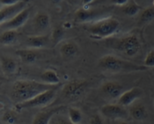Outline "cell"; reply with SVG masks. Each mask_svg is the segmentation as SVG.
I'll list each match as a JSON object with an SVG mask.
<instances>
[{"instance_id": "4dcf8cb0", "label": "cell", "mask_w": 154, "mask_h": 124, "mask_svg": "<svg viewBox=\"0 0 154 124\" xmlns=\"http://www.w3.org/2000/svg\"><path fill=\"white\" fill-rule=\"evenodd\" d=\"M127 2H128L127 0H120V1H119V0H117V1L113 2V3L115 4V5H119V6L122 7L127 3Z\"/></svg>"}, {"instance_id": "44dd1931", "label": "cell", "mask_w": 154, "mask_h": 124, "mask_svg": "<svg viewBox=\"0 0 154 124\" xmlns=\"http://www.w3.org/2000/svg\"><path fill=\"white\" fill-rule=\"evenodd\" d=\"M1 65L3 71L7 74H14L17 70V62L11 57H3Z\"/></svg>"}, {"instance_id": "7c38bea8", "label": "cell", "mask_w": 154, "mask_h": 124, "mask_svg": "<svg viewBox=\"0 0 154 124\" xmlns=\"http://www.w3.org/2000/svg\"><path fill=\"white\" fill-rule=\"evenodd\" d=\"M101 90L103 93L111 99H116L120 97L123 93V86L116 81H108L102 85Z\"/></svg>"}, {"instance_id": "30bf717a", "label": "cell", "mask_w": 154, "mask_h": 124, "mask_svg": "<svg viewBox=\"0 0 154 124\" xmlns=\"http://www.w3.org/2000/svg\"><path fill=\"white\" fill-rule=\"evenodd\" d=\"M65 109V106L60 105L48 110L37 113L32 119V124H51L54 116Z\"/></svg>"}, {"instance_id": "f546056e", "label": "cell", "mask_w": 154, "mask_h": 124, "mask_svg": "<svg viewBox=\"0 0 154 124\" xmlns=\"http://www.w3.org/2000/svg\"><path fill=\"white\" fill-rule=\"evenodd\" d=\"M51 124H71V123L69 122V120L67 121L64 119H62V118H59V119H56L54 122H51Z\"/></svg>"}, {"instance_id": "52a82bcc", "label": "cell", "mask_w": 154, "mask_h": 124, "mask_svg": "<svg viewBox=\"0 0 154 124\" xmlns=\"http://www.w3.org/2000/svg\"><path fill=\"white\" fill-rule=\"evenodd\" d=\"M102 116L112 120H123L129 117V112L125 107L120 104H107L100 108Z\"/></svg>"}, {"instance_id": "9c48e42d", "label": "cell", "mask_w": 154, "mask_h": 124, "mask_svg": "<svg viewBox=\"0 0 154 124\" xmlns=\"http://www.w3.org/2000/svg\"><path fill=\"white\" fill-rule=\"evenodd\" d=\"M30 11L31 8L27 6L25 9L20 11L18 14H17L14 18L1 25L0 27L4 29L5 30H16L26 23V22L29 19Z\"/></svg>"}, {"instance_id": "7a4b0ae2", "label": "cell", "mask_w": 154, "mask_h": 124, "mask_svg": "<svg viewBox=\"0 0 154 124\" xmlns=\"http://www.w3.org/2000/svg\"><path fill=\"white\" fill-rule=\"evenodd\" d=\"M119 27L120 23L119 20L114 17H109L96 20L86 26L85 29L92 38L102 39L110 37L117 33Z\"/></svg>"}, {"instance_id": "ac0fdd59", "label": "cell", "mask_w": 154, "mask_h": 124, "mask_svg": "<svg viewBox=\"0 0 154 124\" xmlns=\"http://www.w3.org/2000/svg\"><path fill=\"white\" fill-rule=\"evenodd\" d=\"M96 16V11L89 8H79L75 13V20L77 22L85 23L92 20Z\"/></svg>"}, {"instance_id": "ffe728a7", "label": "cell", "mask_w": 154, "mask_h": 124, "mask_svg": "<svg viewBox=\"0 0 154 124\" xmlns=\"http://www.w3.org/2000/svg\"><path fill=\"white\" fill-rule=\"evenodd\" d=\"M18 37L16 30H5L0 35V43L4 45H13Z\"/></svg>"}, {"instance_id": "603a6c76", "label": "cell", "mask_w": 154, "mask_h": 124, "mask_svg": "<svg viewBox=\"0 0 154 124\" xmlns=\"http://www.w3.org/2000/svg\"><path fill=\"white\" fill-rule=\"evenodd\" d=\"M141 9V6L139 5L135 1H128L127 3L122 7V10L124 14L130 17L138 14Z\"/></svg>"}, {"instance_id": "4316f807", "label": "cell", "mask_w": 154, "mask_h": 124, "mask_svg": "<svg viewBox=\"0 0 154 124\" xmlns=\"http://www.w3.org/2000/svg\"><path fill=\"white\" fill-rule=\"evenodd\" d=\"M63 30L62 29L61 27H57L54 29L52 33V39L54 42V43L57 44V42H60L61 38L63 37Z\"/></svg>"}, {"instance_id": "7402d4cb", "label": "cell", "mask_w": 154, "mask_h": 124, "mask_svg": "<svg viewBox=\"0 0 154 124\" xmlns=\"http://www.w3.org/2000/svg\"><path fill=\"white\" fill-rule=\"evenodd\" d=\"M68 120L71 124H81L82 121V113L79 108L69 107L67 110Z\"/></svg>"}, {"instance_id": "9a60e30c", "label": "cell", "mask_w": 154, "mask_h": 124, "mask_svg": "<svg viewBox=\"0 0 154 124\" xmlns=\"http://www.w3.org/2000/svg\"><path fill=\"white\" fill-rule=\"evenodd\" d=\"M79 47L78 44L72 40L65 41L60 47V53L65 58H70L78 54Z\"/></svg>"}, {"instance_id": "cb8c5ba5", "label": "cell", "mask_w": 154, "mask_h": 124, "mask_svg": "<svg viewBox=\"0 0 154 124\" xmlns=\"http://www.w3.org/2000/svg\"><path fill=\"white\" fill-rule=\"evenodd\" d=\"M154 19V7H148L143 10L140 15V21L143 23H149Z\"/></svg>"}, {"instance_id": "3957f363", "label": "cell", "mask_w": 154, "mask_h": 124, "mask_svg": "<svg viewBox=\"0 0 154 124\" xmlns=\"http://www.w3.org/2000/svg\"><path fill=\"white\" fill-rule=\"evenodd\" d=\"M99 66L103 70L112 73L131 72L146 70L143 65L134 64L112 54H106L99 60Z\"/></svg>"}, {"instance_id": "2e32d148", "label": "cell", "mask_w": 154, "mask_h": 124, "mask_svg": "<svg viewBox=\"0 0 154 124\" xmlns=\"http://www.w3.org/2000/svg\"><path fill=\"white\" fill-rule=\"evenodd\" d=\"M128 112H129V116L136 121L144 120L148 116L147 109L144 104L141 103H137L131 106V108L128 110Z\"/></svg>"}, {"instance_id": "d4e9b609", "label": "cell", "mask_w": 154, "mask_h": 124, "mask_svg": "<svg viewBox=\"0 0 154 124\" xmlns=\"http://www.w3.org/2000/svg\"><path fill=\"white\" fill-rule=\"evenodd\" d=\"M2 121L6 124H16L18 120L17 114L13 110H7L2 118Z\"/></svg>"}, {"instance_id": "f1b7e54d", "label": "cell", "mask_w": 154, "mask_h": 124, "mask_svg": "<svg viewBox=\"0 0 154 124\" xmlns=\"http://www.w3.org/2000/svg\"><path fill=\"white\" fill-rule=\"evenodd\" d=\"M19 1L17 0H2V1H0V4L2 6H10V5H15Z\"/></svg>"}, {"instance_id": "4fadbf2b", "label": "cell", "mask_w": 154, "mask_h": 124, "mask_svg": "<svg viewBox=\"0 0 154 124\" xmlns=\"http://www.w3.org/2000/svg\"><path fill=\"white\" fill-rule=\"evenodd\" d=\"M49 42L48 35H35L28 36L26 43L28 48L31 49H40L46 46Z\"/></svg>"}, {"instance_id": "5bb4252c", "label": "cell", "mask_w": 154, "mask_h": 124, "mask_svg": "<svg viewBox=\"0 0 154 124\" xmlns=\"http://www.w3.org/2000/svg\"><path fill=\"white\" fill-rule=\"evenodd\" d=\"M51 24V18L49 14L46 12L36 13L33 17L34 27L38 31H44L48 29Z\"/></svg>"}, {"instance_id": "6da1fadb", "label": "cell", "mask_w": 154, "mask_h": 124, "mask_svg": "<svg viewBox=\"0 0 154 124\" xmlns=\"http://www.w3.org/2000/svg\"><path fill=\"white\" fill-rule=\"evenodd\" d=\"M57 86L59 85H50L35 80L20 79L13 84L11 96L16 104H20L29 101L41 93Z\"/></svg>"}, {"instance_id": "1f68e13d", "label": "cell", "mask_w": 154, "mask_h": 124, "mask_svg": "<svg viewBox=\"0 0 154 124\" xmlns=\"http://www.w3.org/2000/svg\"><path fill=\"white\" fill-rule=\"evenodd\" d=\"M119 124H129V123H128V122H126V121L125 120V121H122V122H119Z\"/></svg>"}, {"instance_id": "836d02e7", "label": "cell", "mask_w": 154, "mask_h": 124, "mask_svg": "<svg viewBox=\"0 0 154 124\" xmlns=\"http://www.w3.org/2000/svg\"><path fill=\"white\" fill-rule=\"evenodd\" d=\"M153 106H154V101H153Z\"/></svg>"}, {"instance_id": "277c9868", "label": "cell", "mask_w": 154, "mask_h": 124, "mask_svg": "<svg viewBox=\"0 0 154 124\" xmlns=\"http://www.w3.org/2000/svg\"><path fill=\"white\" fill-rule=\"evenodd\" d=\"M58 88L59 86H57L54 88H51L48 91H44L29 101L15 104L14 107L16 110H23V109L46 107L55 99Z\"/></svg>"}, {"instance_id": "8992f818", "label": "cell", "mask_w": 154, "mask_h": 124, "mask_svg": "<svg viewBox=\"0 0 154 124\" xmlns=\"http://www.w3.org/2000/svg\"><path fill=\"white\" fill-rule=\"evenodd\" d=\"M88 82L85 79H74L62 88V95L67 99L73 100L79 98L86 89Z\"/></svg>"}, {"instance_id": "5b68a950", "label": "cell", "mask_w": 154, "mask_h": 124, "mask_svg": "<svg viewBox=\"0 0 154 124\" xmlns=\"http://www.w3.org/2000/svg\"><path fill=\"white\" fill-rule=\"evenodd\" d=\"M141 48L139 38L134 34L127 35L121 38L116 45V48L128 57H134L137 54Z\"/></svg>"}, {"instance_id": "8fae6325", "label": "cell", "mask_w": 154, "mask_h": 124, "mask_svg": "<svg viewBox=\"0 0 154 124\" xmlns=\"http://www.w3.org/2000/svg\"><path fill=\"white\" fill-rule=\"evenodd\" d=\"M143 91L140 87H133L130 89L124 91L118 99L119 104L126 107L131 105L136 100L143 95Z\"/></svg>"}, {"instance_id": "ba28073f", "label": "cell", "mask_w": 154, "mask_h": 124, "mask_svg": "<svg viewBox=\"0 0 154 124\" xmlns=\"http://www.w3.org/2000/svg\"><path fill=\"white\" fill-rule=\"evenodd\" d=\"M27 4L26 1H19L15 5L2 7L0 9V26L14 18L27 7Z\"/></svg>"}, {"instance_id": "e0dca14e", "label": "cell", "mask_w": 154, "mask_h": 124, "mask_svg": "<svg viewBox=\"0 0 154 124\" xmlns=\"http://www.w3.org/2000/svg\"><path fill=\"white\" fill-rule=\"evenodd\" d=\"M15 53L25 64H33L38 59V54L36 51L31 48H21L17 50Z\"/></svg>"}, {"instance_id": "484cf974", "label": "cell", "mask_w": 154, "mask_h": 124, "mask_svg": "<svg viewBox=\"0 0 154 124\" xmlns=\"http://www.w3.org/2000/svg\"><path fill=\"white\" fill-rule=\"evenodd\" d=\"M143 66L148 68V67H154V49L150 50L146 54L143 60Z\"/></svg>"}, {"instance_id": "d6986e66", "label": "cell", "mask_w": 154, "mask_h": 124, "mask_svg": "<svg viewBox=\"0 0 154 124\" xmlns=\"http://www.w3.org/2000/svg\"><path fill=\"white\" fill-rule=\"evenodd\" d=\"M41 82L50 85H58L60 83V77L57 72L53 70H46L40 76Z\"/></svg>"}, {"instance_id": "d6a6232c", "label": "cell", "mask_w": 154, "mask_h": 124, "mask_svg": "<svg viewBox=\"0 0 154 124\" xmlns=\"http://www.w3.org/2000/svg\"><path fill=\"white\" fill-rule=\"evenodd\" d=\"M152 6H153V7H154V2H152Z\"/></svg>"}, {"instance_id": "83f0119b", "label": "cell", "mask_w": 154, "mask_h": 124, "mask_svg": "<svg viewBox=\"0 0 154 124\" xmlns=\"http://www.w3.org/2000/svg\"><path fill=\"white\" fill-rule=\"evenodd\" d=\"M88 124H104V121L101 115L95 113L90 117Z\"/></svg>"}]
</instances>
